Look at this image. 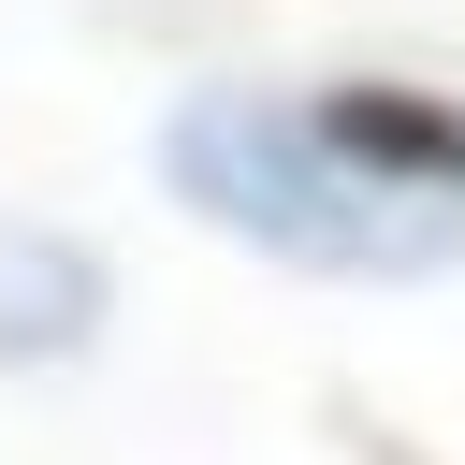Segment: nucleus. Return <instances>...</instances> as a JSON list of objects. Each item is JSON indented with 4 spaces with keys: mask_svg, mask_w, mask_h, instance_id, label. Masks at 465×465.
Returning a JSON list of instances; mask_svg holds the SVG:
<instances>
[{
    "mask_svg": "<svg viewBox=\"0 0 465 465\" xmlns=\"http://www.w3.org/2000/svg\"><path fill=\"white\" fill-rule=\"evenodd\" d=\"M160 174L203 232H232L262 262H305V276H436L465 247V203H421V189L363 174L349 145H320L305 102H262V87H189L160 116Z\"/></svg>",
    "mask_w": 465,
    "mask_h": 465,
    "instance_id": "1",
    "label": "nucleus"
},
{
    "mask_svg": "<svg viewBox=\"0 0 465 465\" xmlns=\"http://www.w3.org/2000/svg\"><path fill=\"white\" fill-rule=\"evenodd\" d=\"M305 116H320V145H349L363 174H392V189H421V203H465V102H450V87L334 73Z\"/></svg>",
    "mask_w": 465,
    "mask_h": 465,
    "instance_id": "2",
    "label": "nucleus"
},
{
    "mask_svg": "<svg viewBox=\"0 0 465 465\" xmlns=\"http://www.w3.org/2000/svg\"><path fill=\"white\" fill-rule=\"evenodd\" d=\"M87 334H102V262L73 232L0 218V363H73Z\"/></svg>",
    "mask_w": 465,
    "mask_h": 465,
    "instance_id": "3",
    "label": "nucleus"
}]
</instances>
